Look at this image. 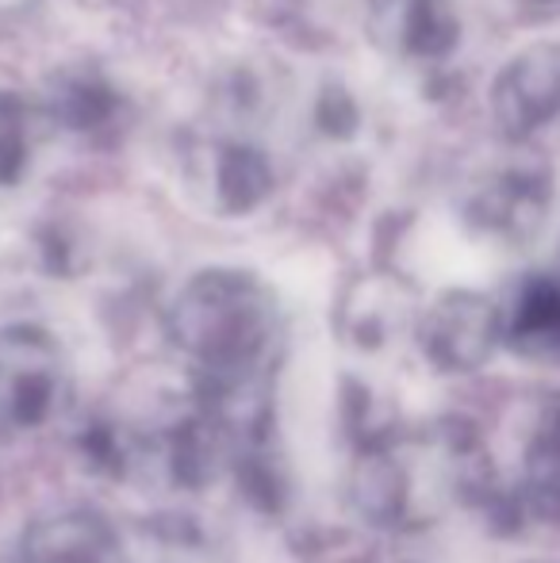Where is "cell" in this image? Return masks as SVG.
<instances>
[{
    "label": "cell",
    "mask_w": 560,
    "mask_h": 563,
    "mask_svg": "<svg viewBox=\"0 0 560 563\" xmlns=\"http://www.w3.org/2000/svg\"><path fill=\"white\" fill-rule=\"evenodd\" d=\"M399 330V307L384 299L381 291H353L342 307V338L358 349L388 345Z\"/></svg>",
    "instance_id": "9c48e42d"
},
{
    "label": "cell",
    "mask_w": 560,
    "mask_h": 563,
    "mask_svg": "<svg viewBox=\"0 0 560 563\" xmlns=\"http://www.w3.org/2000/svg\"><path fill=\"white\" fill-rule=\"evenodd\" d=\"M484 514L499 533L546 529L560 533V395H541L526 415L523 467L515 487L495 490Z\"/></svg>",
    "instance_id": "277c9868"
},
{
    "label": "cell",
    "mask_w": 560,
    "mask_h": 563,
    "mask_svg": "<svg viewBox=\"0 0 560 563\" xmlns=\"http://www.w3.org/2000/svg\"><path fill=\"white\" fill-rule=\"evenodd\" d=\"M503 345L526 361L560 364V280L530 276L503 307Z\"/></svg>",
    "instance_id": "ba28073f"
},
{
    "label": "cell",
    "mask_w": 560,
    "mask_h": 563,
    "mask_svg": "<svg viewBox=\"0 0 560 563\" xmlns=\"http://www.w3.org/2000/svg\"><path fill=\"white\" fill-rule=\"evenodd\" d=\"M169 338L200 376H270L281 311L273 291L239 268H211L180 288Z\"/></svg>",
    "instance_id": "7a4b0ae2"
},
{
    "label": "cell",
    "mask_w": 560,
    "mask_h": 563,
    "mask_svg": "<svg viewBox=\"0 0 560 563\" xmlns=\"http://www.w3.org/2000/svg\"><path fill=\"white\" fill-rule=\"evenodd\" d=\"M503 345V307L480 291H446L419 319V349L426 364L446 376H464L492 361Z\"/></svg>",
    "instance_id": "5b68a950"
},
{
    "label": "cell",
    "mask_w": 560,
    "mask_h": 563,
    "mask_svg": "<svg viewBox=\"0 0 560 563\" xmlns=\"http://www.w3.org/2000/svg\"><path fill=\"white\" fill-rule=\"evenodd\" d=\"M495 119L507 134H530L560 112V46H534L495 81Z\"/></svg>",
    "instance_id": "8992f818"
},
{
    "label": "cell",
    "mask_w": 560,
    "mask_h": 563,
    "mask_svg": "<svg viewBox=\"0 0 560 563\" xmlns=\"http://www.w3.org/2000/svg\"><path fill=\"white\" fill-rule=\"evenodd\" d=\"M457 38L453 0H411L407 8V46L415 54H446Z\"/></svg>",
    "instance_id": "30bf717a"
},
{
    "label": "cell",
    "mask_w": 560,
    "mask_h": 563,
    "mask_svg": "<svg viewBox=\"0 0 560 563\" xmlns=\"http://www.w3.org/2000/svg\"><path fill=\"white\" fill-rule=\"evenodd\" d=\"M23 563H131V556L105 518L62 510L23 533Z\"/></svg>",
    "instance_id": "52a82bcc"
},
{
    "label": "cell",
    "mask_w": 560,
    "mask_h": 563,
    "mask_svg": "<svg viewBox=\"0 0 560 563\" xmlns=\"http://www.w3.org/2000/svg\"><path fill=\"white\" fill-rule=\"evenodd\" d=\"M31 134H28V112L15 97L0 92V185H15L28 165Z\"/></svg>",
    "instance_id": "8fae6325"
},
{
    "label": "cell",
    "mask_w": 560,
    "mask_h": 563,
    "mask_svg": "<svg viewBox=\"0 0 560 563\" xmlns=\"http://www.w3.org/2000/svg\"><path fill=\"white\" fill-rule=\"evenodd\" d=\"M69 407L58 341L35 327H0V438L54 422Z\"/></svg>",
    "instance_id": "3957f363"
},
{
    "label": "cell",
    "mask_w": 560,
    "mask_h": 563,
    "mask_svg": "<svg viewBox=\"0 0 560 563\" xmlns=\"http://www.w3.org/2000/svg\"><path fill=\"white\" fill-rule=\"evenodd\" d=\"M499 487L480 433L461 418H441L422 433H392L358 449L350 503L369 526L407 533L438 521L449 506H484Z\"/></svg>",
    "instance_id": "6da1fadb"
}]
</instances>
